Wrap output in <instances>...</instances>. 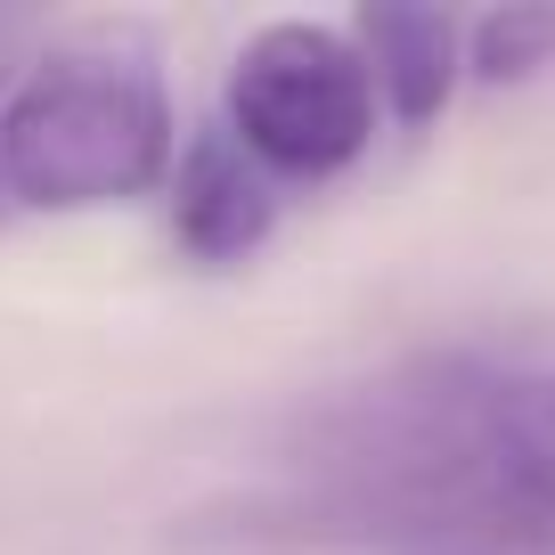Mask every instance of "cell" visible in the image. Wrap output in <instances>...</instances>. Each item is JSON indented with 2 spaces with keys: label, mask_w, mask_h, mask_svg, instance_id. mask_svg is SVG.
I'll return each instance as SVG.
<instances>
[{
  "label": "cell",
  "mask_w": 555,
  "mask_h": 555,
  "mask_svg": "<svg viewBox=\"0 0 555 555\" xmlns=\"http://www.w3.org/2000/svg\"><path fill=\"white\" fill-rule=\"evenodd\" d=\"M172 90L139 41L34 50L0 99V196L25 212L139 205L172 180Z\"/></svg>",
  "instance_id": "6da1fadb"
},
{
  "label": "cell",
  "mask_w": 555,
  "mask_h": 555,
  "mask_svg": "<svg viewBox=\"0 0 555 555\" xmlns=\"http://www.w3.org/2000/svg\"><path fill=\"white\" fill-rule=\"evenodd\" d=\"M384 106L367 82L351 34L311 17H278L229 66V99H221V131L270 180H335L367 156Z\"/></svg>",
  "instance_id": "7a4b0ae2"
},
{
  "label": "cell",
  "mask_w": 555,
  "mask_h": 555,
  "mask_svg": "<svg viewBox=\"0 0 555 555\" xmlns=\"http://www.w3.org/2000/svg\"><path fill=\"white\" fill-rule=\"evenodd\" d=\"M164 205H172V245L205 270H229V261H254L278 229V180L245 156L221 122L180 147L172 180H164Z\"/></svg>",
  "instance_id": "3957f363"
},
{
  "label": "cell",
  "mask_w": 555,
  "mask_h": 555,
  "mask_svg": "<svg viewBox=\"0 0 555 555\" xmlns=\"http://www.w3.org/2000/svg\"><path fill=\"white\" fill-rule=\"evenodd\" d=\"M351 50H360L376 106L400 131H425L466 82V25L450 9H409V0H376L351 17Z\"/></svg>",
  "instance_id": "277c9868"
},
{
  "label": "cell",
  "mask_w": 555,
  "mask_h": 555,
  "mask_svg": "<svg viewBox=\"0 0 555 555\" xmlns=\"http://www.w3.org/2000/svg\"><path fill=\"white\" fill-rule=\"evenodd\" d=\"M482 441L522 547H555V367H490Z\"/></svg>",
  "instance_id": "5b68a950"
},
{
  "label": "cell",
  "mask_w": 555,
  "mask_h": 555,
  "mask_svg": "<svg viewBox=\"0 0 555 555\" xmlns=\"http://www.w3.org/2000/svg\"><path fill=\"white\" fill-rule=\"evenodd\" d=\"M555 66V9H490L466 25V82L515 90Z\"/></svg>",
  "instance_id": "8992f818"
},
{
  "label": "cell",
  "mask_w": 555,
  "mask_h": 555,
  "mask_svg": "<svg viewBox=\"0 0 555 555\" xmlns=\"http://www.w3.org/2000/svg\"><path fill=\"white\" fill-rule=\"evenodd\" d=\"M25 57H34L25 50V17H0V99H9V82L25 74Z\"/></svg>",
  "instance_id": "52a82bcc"
}]
</instances>
